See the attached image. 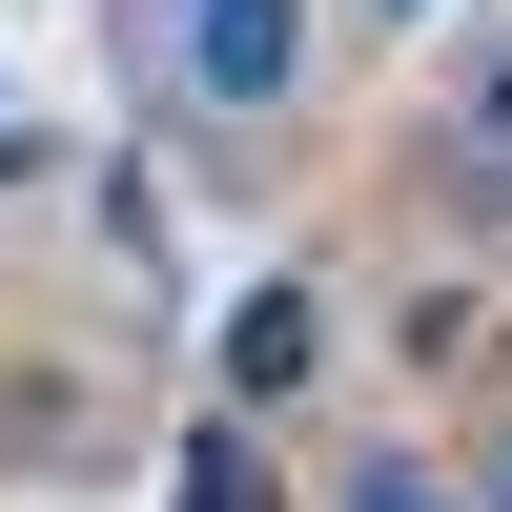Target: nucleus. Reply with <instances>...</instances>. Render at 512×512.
Masks as SVG:
<instances>
[{
    "label": "nucleus",
    "instance_id": "1",
    "mask_svg": "<svg viewBox=\"0 0 512 512\" xmlns=\"http://www.w3.org/2000/svg\"><path fill=\"white\" fill-rule=\"evenodd\" d=\"M164 62H185L205 123H267L287 82H308V0H185V21H164Z\"/></svg>",
    "mask_w": 512,
    "mask_h": 512
},
{
    "label": "nucleus",
    "instance_id": "2",
    "mask_svg": "<svg viewBox=\"0 0 512 512\" xmlns=\"http://www.w3.org/2000/svg\"><path fill=\"white\" fill-rule=\"evenodd\" d=\"M287 390H328V287H308V267H267V287L226 308V410L267 431Z\"/></svg>",
    "mask_w": 512,
    "mask_h": 512
},
{
    "label": "nucleus",
    "instance_id": "3",
    "mask_svg": "<svg viewBox=\"0 0 512 512\" xmlns=\"http://www.w3.org/2000/svg\"><path fill=\"white\" fill-rule=\"evenodd\" d=\"M164 512H287L267 431H246V410H205V431H185V472H164Z\"/></svg>",
    "mask_w": 512,
    "mask_h": 512
},
{
    "label": "nucleus",
    "instance_id": "4",
    "mask_svg": "<svg viewBox=\"0 0 512 512\" xmlns=\"http://www.w3.org/2000/svg\"><path fill=\"white\" fill-rule=\"evenodd\" d=\"M492 349V287H410V308H390V369H472Z\"/></svg>",
    "mask_w": 512,
    "mask_h": 512
},
{
    "label": "nucleus",
    "instance_id": "5",
    "mask_svg": "<svg viewBox=\"0 0 512 512\" xmlns=\"http://www.w3.org/2000/svg\"><path fill=\"white\" fill-rule=\"evenodd\" d=\"M349 512H472V492H451L431 451H369V472H349Z\"/></svg>",
    "mask_w": 512,
    "mask_h": 512
},
{
    "label": "nucleus",
    "instance_id": "6",
    "mask_svg": "<svg viewBox=\"0 0 512 512\" xmlns=\"http://www.w3.org/2000/svg\"><path fill=\"white\" fill-rule=\"evenodd\" d=\"M451 123H472V144L512 164V41H472V82H451Z\"/></svg>",
    "mask_w": 512,
    "mask_h": 512
},
{
    "label": "nucleus",
    "instance_id": "7",
    "mask_svg": "<svg viewBox=\"0 0 512 512\" xmlns=\"http://www.w3.org/2000/svg\"><path fill=\"white\" fill-rule=\"evenodd\" d=\"M21 164H41V144H21V103H0V185H21Z\"/></svg>",
    "mask_w": 512,
    "mask_h": 512
},
{
    "label": "nucleus",
    "instance_id": "8",
    "mask_svg": "<svg viewBox=\"0 0 512 512\" xmlns=\"http://www.w3.org/2000/svg\"><path fill=\"white\" fill-rule=\"evenodd\" d=\"M472 512H512V451H492V492H472Z\"/></svg>",
    "mask_w": 512,
    "mask_h": 512
},
{
    "label": "nucleus",
    "instance_id": "9",
    "mask_svg": "<svg viewBox=\"0 0 512 512\" xmlns=\"http://www.w3.org/2000/svg\"><path fill=\"white\" fill-rule=\"evenodd\" d=\"M369 21H431V0H369Z\"/></svg>",
    "mask_w": 512,
    "mask_h": 512
}]
</instances>
